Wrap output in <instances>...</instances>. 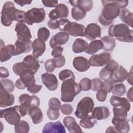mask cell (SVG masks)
I'll use <instances>...</instances> for the list:
<instances>
[{
    "mask_svg": "<svg viewBox=\"0 0 133 133\" xmlns=\"http://www.w3.org/2000/svg\"><path fill=\"white\" fill-rule=\"evenodd\" d=\"M25 12L17 9L12 2L4 3L1 11V22L5 26H9L13 21L24 22Z\"/></svg>",
    "mask_w": 133,
    "mask_h": 133,
    "instance_id": "obj_1",
    "label": "cell"
},
{
    "mask_svg": "<svg viewBox=\"0 0 133 133\" xmlns=\"http://www.w3.org/2000/svg\"><path fill=\"white\" fill-rule=\"evenodd\" d=\"M103 8L98 20L99 23L104 26L110 25L114 19L119 14L121 8L115 1H102Z\"/></svg>",
    "mask_w": 133,
    "mask_h": 133,
    "instance_id": "obj_2",
    "label": "cell"
},
{
    "mask_svg": "<svg viewBox=\"0 0 133 133\" xmlns=\"http://www.w3.org/2000/svg\"><path fill=\"white\" fill-rule=\"evenodd\" d=\"M108 33L110 37H115L122 42L132 43L133 42V31L125 23L111 25L108 30Z\"/></svg>",
    "mask_w": 133,
    "mask_h": 133,
    "instance_id": "obj_3",
    "label": "cell"
},
{
    "mask_svg": "<svg viewBox=\"0 0 133 133\" xmlns=\"http://www.w3.org/2000/svg\"><path fill=\"white\" fill-rule=\"evenodd\" d=\"M81 90L79 84L76 83L75 79L70 78L64 80L61 87V100L64 102H71Z\"/></svg>",
    "mask_w": 133,
    "mask_h": 133,
    "instance_id": "obj_4",
    "label": "cell"
},
{
    "mask_svg": "<svg viewBox=\"0 0 133 133\" xmlns=\"http://www.w3.org/2000/svg\"><path fill=\"white\" fill-rule=\"evenodd\" d=\"M94 108V102L89 97H85L78 103L75 115L78 118H92V113Z\"/></svg>",
    "mask_w": 133,
    "mask_h": 133,
    "instance_id": "obj_5",
    "label": "cell"
},
{
    "mask_svg": "<svg viewBox=\"0 0 133 133\" xmlns=\"http://www.w3.org/2000/svg\"><path fill=\"white\" fill-rule=\"evenodd\" d=\"M19 112L22 117L29 114V111L33 107H39L40 105L39 98L35 95L30 96L27 94H23L19 96Z\"/></svg>",
    "mask_w": 133,
    "mask_h": 133,
    "instance_id": "obj_6",
    "label": "cell"
},
{
    "mask_svg": "<svg viewBox=\"0 0 133 133\" xmlns=\"http://www.w3.org/2000/svg\"><path fill=\"white\" fill-rule=\"evenodd\" d=\"M46 12L43 8H33L25 12L24 22L30 25L42 22L45 19Z\"/></svg>",
    "mask_w": 133,
    "mask_h": 133,
    "instance_id": "obj_7",
    "label": "cell"
},
{
    "mask_svg": "<svg viewBox=\"0 0 133 133\" xmlns=\"http://www.w3.org/2000/svg\"><path fill=\"white\" fill-rule=\"evenodd\" d=\"M21 115L19 112V105H15L1 110V118L11 125H15L20 121Z\"/></svg>",
    "mask_w": 133,
    "mask_h": 133,
    "instance_id": "obj_8",
    "label": "cell"
},
{
    "mask_svg": "<svg viewBox=\"0 0 133 133\" xmlns=\"http://www.w3.org/2000/svg\"><path fill=\"white\" fill-rule=\"evenodd\" d=\"M85 27L76 22H69L64 27L62 32H65L73 36H84Z\"/></svg>",
    "mask_w": 133,
    "mask_h": 133,
    "instance_id": "obj_9",
    "label": "cell"
},
{
    "mask_svg": "<svg viewBox=\"0 0 133 133\" xmlns=\"http://www.w3.org/2000/svg\"><path fill=\"white\" fill-rule=\"evenodd\" d=\"M111 58L110 53L104 52L100 54L92 55L90 57L89 61L92 66H103L111 60Z\"/></svg>",
    "mask_w": 133,
    "mask_h": 133,
    "instance_id": "obj_10",
    "label": "cell"
},
{
    "mask_svg": "<svg viewBox=\"0 0 133 133\" xmlns=\"http://www.w3.org/2000/svg\"><path fill=\"white\" fill-rule=\"evenodd\" d=\"M69 14V10L68 7L65 4L60 3L50 11L48 16L51 20H57L59 18L64 19L68 17Z\"/></svg>",
    "mask_w": 133,
    "mask_h": 133,
    "instance_id": "obj_11",
    "label": "cell"
},
{
    "mask_svg": "<svg viewBox=\"0 0 133 133\" xmlns=\"http://www.w3.org/2000/svg\"><path fill=\"white\" fill-rule=\"evenodd\" d=\"M34 74L30 73H26L20 76L15 83V86L18 89H24L29 88L35 84Z\"/></svg>",
    "mask_w": 133,
    "mask_h": 133,
    "instance_id": "obj_12",
    "label": "cell"
},
{
    "mask_svg": "<svg viewBox=\"0 0 133 133\" xmlns=\"http://www.w3.org/2000/svg\"><path fill=\"white\" fill-rule=\"evenodd\" d=\"M15 31L17 33L18 39L29 42L31 41L32 35L28 26L23 22H18L16 24Z\"/></svg>",
    "mask_w": 133,
    "mask_h": 133,
    "instance_id": "obj_13",
    "label": "cell"
},
{
    "mask_svg": "<svg viewBox=\"0 0 133 133\" xmlns=\"http://www.w3.org/2000/svg\"><path fill=\"white\" fill-rule=\"evenodd\" d=\"M22 62L28 72L33 74H35L37 72L40 66L38 58L31 55L25 57Z\"/></svg>",
    "mask_w": 133,
    "mask_h": 133,
    "instance_id": "obj_14",
    "label": "cell"
},
{
    "mask_svg": "<svg viewBox=\"0 0 133 133\" xmlns=\"http://www.w3.org/2000/svg\"><path fill=\"white\" fill-rule=\"evenodd\" d=\"M43 84L50 91L55 90L58 86V81L57 77L53 74L45 73L41 75Z\"/></svg>",
    "mask_w": 133,
    "mask_h": 133,
    "instance_id": "obj_15",
    "label": "cell"
},
{
    "mask_svg": "<svg viewBox=\"0 0 133 133\" xmlns=\"http://www.w3.org/2000/svg\"><path fill=\"white\" fill-rule=\"evenodd\" d=\"M69 39V35L65 32H59L53 35L49 41V45L52 49L66 44Z\"/></svg>",
    "mask_w": 133,
    "mask_h": 133,
    "instance_id": "obj_16",
    "label": "cell"
},
{
    "mask_svg": "<svg viewBox=\"0 0 133 133\" xmlns=\"http://www.w3.org/2000/svg\"><path fill=\"white\" fill-rule=\"evenodd\" d=\"M84 36L89 40H94L101 37V28L96 23H91L87 25L85 29Z\"/></svg>",
    "mask_w": 133,
    "mask_h": 133,
    "instance_id": "obj_17",
    "label": "cell"
},
{
    "mask_svg": "<svg viewBox=\"0 0 133 133\" xmlns=\"http://www.w3.org/2000/svg\"><path fill=\"white\" fill-rule=\"evenodd\" d=\"M14 45L15 48V56H17L23 53L30 52L32 48V42L31 41L25 42L17 38Z\"/></svg>",
    "mask_w": 133,
    "mask_h": 133,
    "instance_id": "obj_18",
    "label": "cell"
},
{
    "mask_svg": "<svg viewBox=\"0 0 133 133\" xmlns=\"http://www.w3.org/2000/svg\"><path fill=\"white\" fill-rule=\"evenodd\" d=\"M65 132L64 127L60 121L46 123L42 130L43 133H65Z\"/></svg>",
    "mask_w": 133,
    "mask_h": 133,
    "instance_id": "obj_19",
    "label": "cell"
},
{
    "mask_svg": "<svg viewBox=\"0 0 133 133\" xmlns=\"http://www.w3.org/2000/svg\"><path fill=\"white\" fill-rule=\"evenodd\" d=\"M73 65L77 71L80 72L87 71L90 66L89 60L82 56L76 57L74 58Z\"/></svg>",
    "mask_w": 133,
    "mask_h": 133,
    "instance_id": "obj_20",
    "label": "cell"
},
{
    "mask_svg": "<svg viewBox=\"0 0 133 133\" xmlns=\"http://www.w3.org/2000/svg\"><path fill=\"white\" fill-rule=\"evenodd\" d=\"M63 122L68 129V131L71 133H81L82 129L79 125L77 123L74 118L71 116H66L63 119Z\"/></svg>",
    "mask_w": 133,
    "mask_h": 133,
    "instance_id": "obj_21",
    "label": "cell"
},
{
    "mask_svg": "<svg viewBox=\"0 0 133 133\" xmlns=\"http://www.w3.org/2000/svg\"><path fill=\"white\" fill-rule=\"evenodd\" d=\"M112 123L114 125L117 132L127 133L130 130V126L126 119H122L113 117Z\"/></svg>",
    "mask_w": 133,
    "mask_h": 133,
    "instance_id": "obj_22",
    "label": "cell"
},
{
    "mask_svg": "<svg viewBox=\"0 0 133 133\" xmlns=\"http://www.w3.org/2000/svg\"><path fill=\"white\" fill-rule=\"evenodd\" d=\"M32 54L36 58L43 55L46 50L45 42L39 38L35 39L32 42Z\"/></svg>",
    "mask_w": 133,
    "mask_h": 133,
    "instance_id": "obj_23",
    "label": "cell"
},
{
    "mask_svg": "<svg viewBox=\"0 0 133 133\" xmlns=\"http://www.w3.org/2000/svg\"><path fill=\"white\" fill-rule=\"evenodd\" d=\"M127 74V70L122 66H119L117 70L113 72L110 80L113 84L122 83L126 79Z\"/></svg>",
    "mask_w": 133,
    "mask_h": 133,
    "instance_id": "obj_24",
    "label": "cell"
},
{
    "mask_svg": "<svg viewBox=\"0 0 133 133\" xmlns=\"http://www.w3.org/2000/svg\"><path fill=\"white\" fill-rule=\"evenodd\" d=\"M110 116L109 109L104 106L96 107L94 108L92 113V118L96 120H102L107 119Z\"/></svg>",
    "mask_w": 133,
    "mask_h": 133,
    "instance_id": "obj_25",
    "label": "cell"
},
{
    "mask_svg": "<svg viewBox=\"0 0 133 133\" xmlns=\"http://www.w3.org/2000/svg\"><path fill=\"white\" fill-rule=\"evenodd\" d=\"M110 103L114 107H124L128 111L130 109L129 100L124 97L112 96L110 98Z\"/></svg>",
    "mask_w": 133,
    "mask_h": 133,
    "instance_id": "obj_26",
    "label": "cell"
},
{
    "mask_svg": "<svg viewBox=\"0 0 133 133\" xmlns=\"http://www.w3.org/2000/svg\"><path fill=\"white\" fill-rule=\"evenodd\" d=\"M0 91V105L1 108H6L9 106H11L14 104L15 97L13 95L1 90Z\"/></svg>",
    "mask_w": 133,
    "mask_h": 133,
    "instance_id": "obj_27",
    "label": "cell"
},
{
    "mask_svg": "<svg viewBox=\"0 0 133 133\" xmlns=\"http://www.w3.org/2000/svg\"><path fill=\"white\" fill-rule=\"evenodd\" d=\"M13 56H15L14 45L9 44L1 48V62L7 61Z\"/></svg>",
    "mask_w": 133,
    "mask_h": 133,
    "instance_id": "obj_28",
    "label": "cell"
},
{
    "mask_svg": "<svg viewBox=\"0 0 133 133\" xmlns=\"http://www.w3.org/2000/svg\"><path fill=\"white\" fill-rule=\"evenodd\" d=\"M29 114L31 117L32 122L34 124H38L43 119V115L42 110L38 107H33L29 111Z\"/></svg>",
    "mask_w": 133,
    "mask_h": 133,
    "instance_id": "obj_29",
    "label": "cell"
},
{
    "mask_svg": "<svg viewBox=\"0 0 133 133\" xmlns=\"http://www.w3.org/2000/svg\"><path fill=\"white\" fill-rule=\"evenodd\" d=\"M88 46V43L84 39L78 38L76 39L72 45V50L74 53H81L85 51Z\"/></svg>",
    "mask_w": 133,
    "mask_h": 133,
    "instance_id": "obj_30",
    "label": "cell"
},
{
    "mask_svg": "<svg viewBox=\"0 0 133 133\" xmlns=\"http://www.w3.org/2000/svg\"><path fill=\"white\" fill-rule=\"evenodd\" d=\"M120 19L128 26L132 27L133 14L126 8L121 9L119 14Z\"/></svg>",
    "mask_w": 133,
    "mask_h": 133,
    "instance_id": "obj_31",
    "label": "cell"
},
{
    "mask_svg": "<svg viewBox=\"0 0 133 133\" xmlns=\"http://www.w3.org/2000/svg\"><path fill=\"white\" fill-rule=\"evenodd\" d=\"M100 40L103 44L102 49L104 51H111L115 47V39L114 38L110 37V36H104L101 37Z\"/></svg>",
    "mask_w": 133,
    "mask_h": 133,
    "instance_id": "obj_32",
    "label": "cell"
},
{
    "mask_svg": "<svg viewBox=\"0 0 133 133\" xmlns=\"http://www.w3.org/2000/svg\"><path fill=\"white\" fill-rule=\"evenodd\" d=\"M69 3L73 6H80L82 7L86 12L91 10L93 7V2L91 0H75L70 1Z\"/></svg>",
    "mask_w": 133,
    "mask_h": 133,
    "instance_id": "obj_33",
    "label": "cell"
},
{
    "mask_svg": "<svg viewBox=\"0 0 133 133\" xmlns=\"http://www.w3.org/2000/svg\"><path fill=\"white\" fill-rule=\"evenodd\" d=\"M102 47L103 44L101 40H95L90 42L85 52L88 55H93L102 49Z\"/></svg>",
    "mask_w": 133,
    "mask_h": 133,
    "instance_id": "obj_34",
    "label": "cell"
},
{
    "mask_svg": "<svg viewBox=\"0 0 133 133\" xmlns=\"http://www.w3.org/2000/svg\"><path fill=\"white\" fill-rule=\"evenodd\" d=\"M86 15V11L82 7L77 6L73 7L71 10L72 18L76 21H80L83 19Z\"/></svg>",
    "mask_w": 133,
    "mask_h": 133,
    "instance_id": "obj_35",
    "label": "cell"
},
{
    "mask_svg": "<svg viewBox=\"0 0 133 133\" xmlns=\"http://www.w3.org/2000/svg\"><path fill=\"white\" fill-rule=\"evenodd\" d=\"M126 91V88L124 84L122 83L113 84L111 92L114 96L122 97L125 95Z\"/></svg>",
    "mask_w": 133,
    "mask_h": 133,
    "instance_id": "obj_36",
    "label": "cell"
},
{
    "mask_svg": "<svg viewBox=\"0 0 133 133\" xmlns=\"http://www.w3.org/2000/svg\"><path fill=\"white\" fill-rule=\"evenodd\" d=\"M1 90L8 93L12 92L15 89V85L12 81L9 79H1Z\"/></svg>",
    "mask_w": 133,
    "mask_h": 133,
    "instance_id": "obj_37",
    "label": "cell"
},
{
    "mask_svg": "<svg viewBox=\"0 0 133 133\" xmlns=\"http://www.w3.org/2000/svg\"><path fill=\"white\" fill-rule=\"evenodd\" d=\"M30 126L28 123L25 121H20L15 125V131L17 133H27L29 131Z\"/></svg>",
    "mask_w": 133,
    "mask_h": 133,
    "instance_id": "obj_38",
    "label": "cell"
},
{
    "mask_svg": "<svg viewBox=\"0 0 133 133\" xmlns=\"http://www.w3.org/2000/svg\"><path fill=\"white\" fill-rule=\"evenodd\" d=\"M114 116L115 118L125 119L127 116V112H128L124 107H114L113 109Z\"/></svg>",
    "mask_w": 133,
    "mask_h": 133,
    "instance_id": "obj_39",
    "label": "cell"
},
{
    "mask_svg": "<svg viewBox=\"0 0 133 133\" xmlns=\"http://www.w3.org/2000/svg\"><path fill=\"white\" fill-rule=\"evenodd\" d=\"M12 70L17 75L19 76H21L26 73H29L22 62L14 64L12 66Z\"/></svg>",
    "mask_w": 133,
    "mask_h": 133,
    "instance_id": "obj_40",
    "label": "cell"
},
{
    "mask_svg": "<svg viewBox=\"0 0 133 133\" xmlns=\"http://www.w3.org/2000/svg\"><path fill=\"white\" fill-rule=\"evenodd\" d=\"M97 123V121L94 118H82L80 121L79 124L80 125L84 128L87 129L92 128Z\"/></svg>",
    "mask_w": 133,
    "mask_h": 133,
    "instance_id": "obj_41",
    "label": "cell"
},
{
    "mask_svg": "<svg viewBox=\"0 0 133 133\" xmlns=\"http://www.w3.org/2000/svg\"><path fill=\"white\" fill-rule=\"evenodd\" d=\"M59 78L62 81L70 78L73 79H75V77L73 72L68 69H64L62 70L59 74Z\"/></svg>",
    "mask_w": 133,
    "mask_h": 133,
    "instance_id": "obj_42",
    "label": "cell"
},
{
    "mask_svg": "<svg viewBox=\"0 0 133 133\" xmlns=\"http://www.w3.org/2000/svg\"><path fill=\"white\" fill-rule=\"evenodd\" d=\"M37 36L38 38L46 42L49 37L50 32L46 28L42 27L38 30Z\"/></svg>",
    "mask_w": 133,
    "mask_h": 133,
    "instance_id": "obj_43",
    "label": "cell"
},
{
    "mask_svg": "<svg viewBox=\"0 0 133 133\" xmlns=\"http://www.w3.org/2000/svg\"><path fill=\"white\" fill-rule=\"evenodd\" d=\"M49 109L55 111H59L61 107V102L59 100L55 97L50 99L48 102Z\"/></svg>",
    "mask_w": 133,
    "mask_h": 133,
    "instance_id": "obj_44",
    "label": "cell"
},
{
    "mask_svg": "<svg viewBox=\"0 0 133 133\" xmlns=\"http://www.w3.org/2000/svg\"><path fill=\"white\" fill-rule=\"evenodd\" d=\"M79 84L83 91H88L91 89V82L89 78L84 77L82 78L80 81Z\"/></svg>",
    "mask_w": 133,
    "mask_h": 133,
    "instance_id": "obj_45",
    "label": "cell"
},
{
    "mask_svg": "<svg viewBox=\"0 0 133 133\" xmlns=\"http://www.w3.org/2000/svg\"><path fill=\"white\" fill-rule=\"evenodd\" d=\"M91 89L93 91H97L99 89L102 88L103 82L101 81V79L98 78H95L91 81Z\"/></svg>",
    "mask_w": 133,
    "mask_h": 133,
    "instance_id": "obj_46",
    "label": "cell"
},
{
    "mask_svg": "<svg viewBox=\"0 0 133 133\" xmlns=\"http://www.w3.org/2000/svg\"><path fill=\"white\" fill-rule=\"evenodd\" d=\"M44 66L46 71L49 73L52 72L56 68L52 59L47 60L44 63Z\"/></svg>",
    "mask_w": 133,
    "mask_h": 133,
    "instance_id": "obj_47",
    "label": "cell"
},
{
    "mask_svg": "<svg viewBox=\"0 0 133 133\" xmlns=\"http://www.w3.org/2000/svg\"><path fill=\"white\" fill-rule=\"evenodd\" d=\"M61 112L64 115H70L73 111V108L71 104H64L61 105L60 107Z\"/></svg>",
    "mask_w": 133,
    "mask_h": 133,
    "instance_id": "obj_48",
    "label": "cell"
},
{
    "mask_svg": "<svg viewBox=\"0 0 133 133\" xmlns=\"http://www.w3.org/2000/svg\"><path fill=\"white\" fill-rule=\"evenodd\" d=\"M55 64L56 68H61L64 66L65 63V59L63 56H60L58 57H56L52 58Z\"/></svg>",
    "mask_w": 133,
    "mask_h": 133,
    "instance_id": "obj_49",
    "label": "cell"
},
{
    "mask_svg": "<svg viewBox=\"0 0 133 133\" xmlns=\"http://www.w3.org/2000/svg\"><path fill=\"white\" fill-rule=\"evenodd\" d=\"M107 92L103 89H100L97 91L96 94V98L100 102L105 101L107 97Z\"/></svg>",
    "mask_w": 133,
    "mask_h": 133,
    "instance_id": "obj_50",
    "label": "cell"
},
{
    "mask_svg": "<svg viewBox=\"0 0 133 133\" xmlns=\"http://www.w3.org/2000/svg\"><path fill=\"white\" fill-rule=\"evenodd\" d=\"M47 115L48 118L50 120H56L59 117L60 113L59 111H55L48 109L47 110Z\"/></svg>",
    "mask_w": 133,
    "mask_h": 133,
    "instance_id": "obj_51",
    "label": "cell"
},
{
    "mask_svg": "<svg viewBox=\"0 0 133 133\" xmlns=\"http://www.w3.org/2000/svg\"><path fill=\"white\" fill-rule=\"evenodd\" d=\"M113 85V84L110 79L105 80L103 82V86L102 89L105 90L107 92V93H110V92H111Z\"/></svg>",
    "mask_w": 133,
    "mask_h": 133,
    "instance_id": "obj_52",
    "label": "cell"
},
{
    "mask_svg": "<svg viewBox=\"0 0 133 133\" xmlns=\"http://www.w3.org/2000/svg\"><path fill=\"white\" fill-rule=\"evenodd\" d=\"M48 26L52 30H56L59 29L60 26V23L59 20H49L47 23Z\"/></svg>",
    "mask_w": 133,
    "mask_h": 133,
    "instance_id": "obj_53",
    "label": "cell"
},
{
    "mask_svg": "<svg viewBox=\"0 0 133 133\" xmlns=\"http://www.w3.org/2000/svg\"><path fill=\"white\" fill-rule=\"evenodd\" d=\"M63 48L61 46H57L53 48V50L51 51V56L54 58L58 57L61 56V54L63 52Z\"/></svg>",
    "mask_w": 133,
    "mask_h": 133,
    "instance_id": "obj_54",
    "label": "cell"
},
{
    "mask_svg": "<svg viewBox=\"0 0 133 133\" xmlns=\"http://www.w3.org/2000/svg\"><path fill=\"white\" fill-rule=\"evenodd\" d=\"M42 86L40 85H36L34 84L33 86L29 87L27 88V90L31 92L32 94H36V93L38 92L42 89Z\"/></svg>",
    "mask_w": 133,
    "mask_h": 133,
    "instance_id": "obj_55",
    "label": "cell"
},
{
    "mask_svg": "<svg viewBox=\"0 0 133 133\" xmlns=\"http://www.w3.org/2000/svg\"><path fill=\"white\" fill-rule=\"evenodd\" d=\"M43 5L47 7H56L58 3V1H42Z\"/></svg>",
    "mask_w": 133,
    "mask_h": 133,
    "instance_id": "obj_56",
    "label": "cell"
},
{
    "mask_svg": "<svg viewBox=\"0 0 133 133\" xmlns=\"http://www.w3.org/2000/svg\"><path fill=\"white\" fill-rule=\"evenodd\" d=\"M9 75V72L5 67L1 66V74L0 76L1 78H6L8 77Z\"/></svg>",
    "mask_w": 133,
    "mask_h": 133,
    "instance_id": "obj_57",
    "label": "cell"
},
{
    "mask_svg": "<svg viewBox=\"0 0 133 133\" xmlns=\"http://www.w3.org/2000/svg\"><path fill=\"white\" fill-rule=\"evenodd\" d=\"M116 4L121 9L125 8L128 4V1H115Z\"/></svg>",
    "mask_w": 133,
    "mask_h": 133,
    "instance_id": "obj_58",
    "label": "cell"
},
{
    "mask_svg": "<svg viewBox=\"0 0 133 133\" xmlns=\"http://www.w3.org/2000/svg\"><path fill=\"white\" fill-rule=\"evenodd\" d=\"M14 2L16 3L18 5H20L21 6H23L25 5H30L31 4L32 1H29L28 0H15Z\"/></svg>",
    "mask_w": 133,
    "mask_h": 133,
    "instance_id": "obj_59",
    "label": "cell"
},
{
    "mask_svg": "<svg viewBox=\"0 0 133 133\" xmlns=\"http://www.w3.org/2000/svg\"><path fill=\"white\" fill-rule=\"evenodd\" d=\"M132 68L131 69V70L130 71V72L127 74V76L126 78V79L128 82V83H129L130 85H132Z\"/></svg>",
    "mask_w": 133,
    "mask_h": 133,
    "instance_id": "obj_60",
    "label": "cell"
},
{
    "mask_svg": "<svg viewBox=\"0 0 133 133\" xmlns=\"http://www.w3.org/2000/svg\"><path fill=\"white\" fill-rule=\"evenodd\" d=\"M127 97L128 100L131 102H132V87H131L127 93Z\"/></svg>",
    "mask_w": 133,
    "mask_h": 133,
    "instance_id": "obj_61",
    "label": "cell"
},
{
    "mask_svg": "<svg viewBox=\"0 0 133 133\" xmlns=\"http://www.w3.org/2000/svg\"><path fill=\"white\" fill-rule=\"evenodd\" d=\"M105 132H117V131L114 126H110L107 129Z\"/></svg>",
    "mask_w": 133,
    "mask_h": 133,
    "instance_id": "obj_62",
    "label": "cell"
}]
</instances>
